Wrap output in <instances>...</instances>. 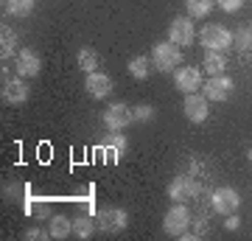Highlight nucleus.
Instances as JSON below:
<instances>
[{
    "mask_svg": "<svg viewBox=\"0 0 252 241\" xmlns=\"http://www.w3.org/2000/svg\"><path fill=\"white\" fill-rule=\"evenodd\" d=\"M182 62V54H180V45L174 42H157L152 51V65L157 68L160 73H168V70H177Z\"/></svg>",
    "mask_w": 252,
    "mask_h": 241,
    "instance_id": "nucleus-1",
    "label": "nucleus"
},
{
    "mask_svg": "<svg viewBox=\"0 0 252 241\" xmlns=\"http://www.w3.org/2000/svg\"><path fill=\"white\" fill-rule=\"evenodd\" d=\"M126 222H129V216H126V210H121V207H104V210L95 213V224H98V230H104V233H121L126 227Z\"/></svg>",
    "mask_w": 252,
    "mask_h": 241,
    "instance_id": "nucleus-2",
    "label": "nucleus"
},
{
    "mask_svg": "<svg viewBox=\"0 0 252 241\" xmlns=\"http://www.w3.org/2000/svg\"><path fill=\"white\" fill-rule=\"evenodd\" d=\"M199 39H202V45L210 48V51H224V48L233 45V34H230L224 26H205L202 34H199Z\"/></svg>",
    "mask_w": 252,
    "mask_h": 241,
    "instance_id": "nucleus-3",
    "label": "nucleus"
},
{
    "mask_svg": "<svg viewBox=\"0 0 252 241\" xmlns=\"http://www.w3.org/2000/svg\"><path fill=\"white\" fill-rule=\"evenodd\" d=\"M188 224H190V213L185 205H174L165 213V219H162V227H165L168 236H185L188 233Z\"/></svg>",
    "mask_w": 252,
    "mask_h": 241,
    "instance_id": "nucleus-4",
    "label": "nucleus"
},
{
    "mask_svg": "<svg viewBox=\"0 0 252 241\" xmlns=\"http://www.w3.org/2000/svg\"><path fill=\"white\" fill-rule=\"evenodd\" d=\"M132 121H135V109L126 107V104H112V107H107V112H104V124H107V129H112V132L126 129Z\"/></svg>",
    "mask_w": 252,
    "mask_h": 241,
    "instance_id": "nucleus-5",
    "label": "nucleus"
},
{
    "mask_svg": "<svg viewBox=\"0 0 252 241\" xmlns=\"http://www.w3.org/2000/svg\"><path fill=\"white\" fill-rule=\"evenodd\" d=\"M202 194V188L193 177H177L171 179V185H168V197L174 202H188V199H196Z\"/></svg>",
    "mask_w": 252,
    "mask_h": 241,
    "instance_id": "nucleus-6",
    "label": "nucleus"
},
{
    "mask_svg": "<svg viewBox=\"0 0 252 241\" xmlns=\"http://www.w3.org/2000/svg\"><path fill=\"white\" fill-rule=\"evenodd\" d=\"M210 202H213V210L221 216H230L238 210V205H241V197H238V191H233V188H216L213 191V197H210Z\"/></svg>",
    "mask_w": 252,
    "mask_h": 241,
    "instance_id": "nucleus-7",
    "label": "nucleus"
},
{
    "mask_svg": "<svg viewBox=\"0 0 252 241\" xmlns=\"http://www.w3.org/2000/svg\"><path fill=\"white\" fill-rule=\"evenodd\" d=\"M182 112H185V118H188V121H193V124H202V121H207V115H210V109H207V96L188 93Z\"/></svg>",
    "mask_w": 252,
    "mask_h": 241,
    "instance_id": "nucleus-8",
    "label": "nucleus"
},
{
    "mask_svg": "<svg viewBox=\"0 0 252 241\" xmlns=\"http://www.w3.org/2000/svg\"><path fill=\"white\" fill-rule=\"evenodd\" d=\"M174 84H177V90H182L185 96H188V93H196V90L202 87V73H199L196 68H177V70H174Z\"/></svg>",
    "mask_w": 252,
    "mask_h": 241,
    "instance_id": "nucleus-9",
    "label": "nucleus"
},
{
    "mask_svg": "<svg viewBox=\"0 0 252 241\" xmlns=\"http://www.w3.org/2000/svg\"><path fill=\"white\" fill-rule=\"evenodd\" d=\"M193 23L188 17H174L171 26H168V39L174 45H190L193 42Z\"/></svg>",
    "mask_w": 252,
    "mask_h": 241,
    "instance_id": "nucleus-10",
    "label": "nucleus"
},
{
    "mask_svg": "<svg viewBox=\"0 0 252 241\" xmlns=\"http://www.w3.org/2000/svg\"><path fill=\"white\" fill-rule=\"evenodd\" d=\"M14 62H17V73H20V76H36V73L42 70V59H39V54L31 51V48L17 51Z\"/></svg>",
    "mask_w": 252,
    "mask_h": 241,
    "instance_id": "nucleus-11",
    "label": "nucleus"
},
{
    "mask_svg": "<svg viewBox=\"0 0 252 241\" xmlns=\"http://www.w3.org/2000/svg\"><path fill=\"white\" fill-rule=\"evenodd\" d=\"M230 93H233V81L227 79V76H210L207 79V84H205L207 101H227Z\"/></svg>",
    "mask_w": 252,
    "mask_h": 241,
    "instance_id": "nucleus-12",
    "label": "nucleus"
},
{
    "mask_svg": "<svg viewBox=\"0 0 252 241\" xmlns=\"http://www.w3.org/2000/svg\"><path fill=\"white\" fill-rule=\"evenodd\" d=\"M84 90L90 93L93 99H107V96H109V90H112V79H109L107 73H98V70H93V73H87V81H84Z\"/></svg>",
    "mask_w": 252,
    "mask_h": 241,
    "instance_id": "nucleus-13",
    "label": "nucleus"
},
{
    "mask_svg": "<svg viewBox=\"0 0 252 241\" xmlns=\"http://www.w3.org/2000/svg\"><path fill=\"white\" fill-rule=\"evenodd\" d=\"M3 101L6 104H23V101H28V84L23 79H9L3 84Z\"/></svg>",
    "mask_w": 252,
    "mask_h": 241,
    "instance_id": "nucleus-14",
    "label": "nucleus"
},
{
    "mask_svg": "<svg viewBox=\"0 0 252 241\" xmlns=\"http://www.w3.org/2000/svg\"><path fill=\"white\" fill-rule=\"evenodd\" d=\"M98 152L104 154L107 160H121V157H124V152H126V140L121 138V135H118V138L112 135V138H109V140L104 143V146H101Z\"/></svg>",
    "mask_w": 252,
    "mask_h": 241,
    "instance_id": "nucleus-15",
    "label": "nucleus"
},
{
    "mask_svg": "<svg viewBox=\"0 0 252 241\" xmlns=\"http://www.w3.org/2000/svg\"><path fill=\"white\" fill-rule=\"evenodd\" d=\"M48 233H51V239H67L73 233V222L67 219V216H54L51 219V227H48Z\"/></svg>",
    "mask_w": 252,
    "mask_h": 241,
    "instance_id": "nucleus-16",
    "label": "nucleus"
},
{
    "mask_svg": "<svg viewBox=\"0 0 252 241\" xmlns=\"http://www.w3.org/2000/svg\"><path fill=\"white\" fill-rule=\"evenodd\" d=\"M14 51H17V34L3 26V31H0V56L9 59V56H14Z\"/></svg>",
    "mask_w": 252,
    "mask_h": 241,
    "instance_id": "nucleus-17",
    "label": "nucleus"
},
{
    "mask_svg": "<svg viewBox=\"0 0 252 241\" xmlns=\"http://www.w3.org/2000/svg\"><path fill=\"white\" fill-rule=\"evenodd\" d=\"M224 65H227V59H224V54H221V51H210V48H207L205 68H207V73H210V76H221Z\"/></svg>",
    "mask_w": 252,
    "mask_h": 241,
    "instance_id": "nucleus-18",
    "label": "nucleus"
},
{
    "mask_svg": "<svg viewBox=\"0 0 252 241\" xmlns=\"http://www.w3.org/2000/svg\"><path fill=\"white\" fill-rule=\"evenodd\" d=\"M3 9L11 17H26L28 11L34 9V0H3Z\"/></svg>",
    "mask_w": 252,
    "mask_h": 241,
    "instance_id": "nucleus-19",
    "label": "nucleus"
},
{
    "mask_svg": "<svg viewBox=\"0 0 252 241\" xmlns=\"http://www.w3.org/2000/svg\"><path fill=\"white\" fill-rule=\"evenodd\" d=\"M185 6H188L190 17H207L210 9L216 6V0H185Z\"/></svg>",
    "mask_w": 252,
    "mask_h": 241,
    "instance_id": "nucleus-20",
    "label": "nucleus"
},
{
    "mask_svg": "<svg viewBox=\"0 0 252 241\" xmlns=\"http://www.w3.org/2000/svg\"><path fill=\"white\" fill-rule=\"evenodd\" d=\"M98 224L87 219V216H81V219H73V236H79V239H90L93 230H95Z\"/></svg>",
    "mask_w": 252,
    "mask_h": 241,
    "instance_id": "nucleus-21",
    "label": "nucleus"
},
{
    "mask_svg": "<svg viewBox=\"0 0 252 241\" xmlns=\"http://www.w3.org/2000/svg\"><path fill=\"white\" fill-rule=\"evenodd\" d=\"M79 68L87 70V73H93L95 68H98V54H95L93 48H81L79 51Z\"/></svg>",
    "mask_w": 252,
    "mask_h": 241,
    "instance_id": "nucleus-22",
    "label": "nucleus"
},
{
    "mask_svg": "<svg viewBox=\"0 0 252 241\" xmlns=\"http://www.w3.org/2000/svg\"><path fill=\"white\" fill-rule=\"evenodd\" d=\"M129 73H132L135 79H146V76H149V59H146V56H135V59L129 62Z\"/></svg>",
    "mask_w": 252,
    "mask_h": 241,
    "instance_id": "nucleus-23",
    "label": "nucleus"
},
{
    "mask_svg": "<svg viewBox=\"0 0 252 241\" xmlns=\"http://www.w3.org/2000/svg\"><path fill=\"white\" fill-rule=\"evenodd\" d=\"M152 118H154V107H149V104L135 107V121H152Z\"/></svg>",
    "mask_w": 252,
    "mask_h": 241,
    "instance_id": "nucleus-24",
    "label": "nucleus"
},
{
    "mask_svg": "<svg viewBox=\"0 0 252 241\" xmlns=\"http://www.w3.org/2000/svg\"><path fill=\"white\" fill-rule=\"evenodd\" d=\"M216 6L224 11H238L244 6V0H216Z\"/></svg>",
    "mask_w": 252,
    "mask_h": 241,
    "instance_id": "nucleus-25",
    "label": "nucleus"
},
{
    "mask_svg": "<svg viewBox=\"0 0 252 241\" xmlns=\"http://www.w3.org/2000/svg\"><path fill=\"white\" fill-rule=\"evenodd\" d=\"M26 239H51V233H45V230H39V227H31V230H26Z\"/></svg>",
    "mask_w": 252,
    "mask_h": 241,
    "instance_id": "nucleus-26",
    "label": "nucleus"
},
{
    "mask_svg": "<svg viewBox=\"0 0 252 241\" xmlns=\"http://www.w3.org/2000/svg\"><path fill=\"white\" fill-rule=\"evenodd\" d=\"M250 42H252V31L244 28L241 34H238V48H250Z\"/></svg>",
    "mask_w": 252,
    "mask_h": 241,
    "instance_id": "nucleus-27",
    "label": "nucleus"
},
{
    "mask_svg": "<svg viewBox=\"0 0 252 241\" xmlns=\"http://www.w3.org/2000/svg\"><path fill=\"white\" fill-rule=\"evenodd\" d=\"M238 224H241V219H238L235 213H230V216H227V222H224V227H227V230H235Z\"/></svg>",
    "mask_w": 252,
    "mask_h": 241,
    "instance_id": "nucleus-28",
    "label": "nucleus"
},
{
    "mask_svg": "<svg viewBox=\"0 0 252 241\" xmlns=\"http://www.w3.org/2000/svg\"><path fill=\"white\" fill-rule=\"evenodd\" d=\"M250 163H252V152H250Z\"/></svg>",
    "mask_w": 252,
    "mask_h": 241,
    "instance_id": "nucleus-29",
    "label": "nucleus"
}]
</instances>
